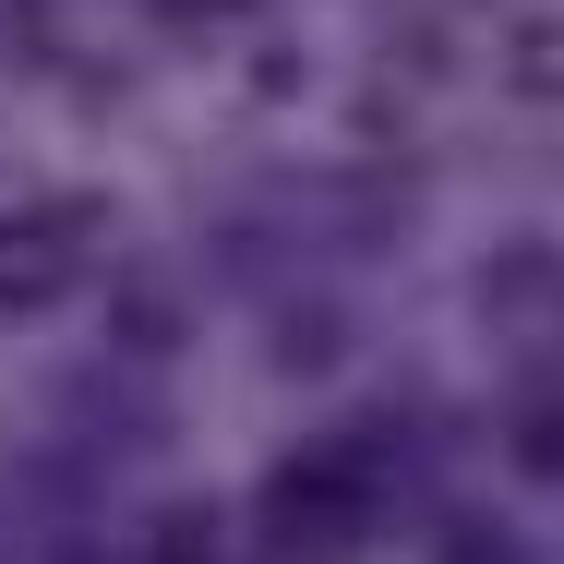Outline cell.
I'll return each instance as SVG.
<instances>
[{
  "instance_id": "cell-1",
  "label": "cell",
  "mask_w": 564,
  "mask_h": 564,
  "mask_svg": "<svg viewBox=\"0 0 564 564\" xmlns=\"http://www.w3.org/2000/svg\"><path fill=\"white\" fill-rule=\"evenodd\" d=\"M85 240H97L85 205H12V217H0V313L61 301V289H73V264H85Z\"/></svg>"
}]
</instances>
